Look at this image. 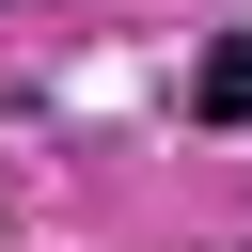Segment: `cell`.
Wrapping results in <instances>:
<instances>
[{"instance_id": "6da1fadb", "label": "cell", "mask_w": 252, "mask_h": 252, "mask_svg": "<svg viewBox=\"0 0 252 252\" xmlns=\"http://www.w3.org/2000/svg\"><path fill=\"white\" fill-rule=\"evenodd\" d=\"M189 110H205V126H252V32H220V47L189 63Z\"/></svg>"}]
</instances>
